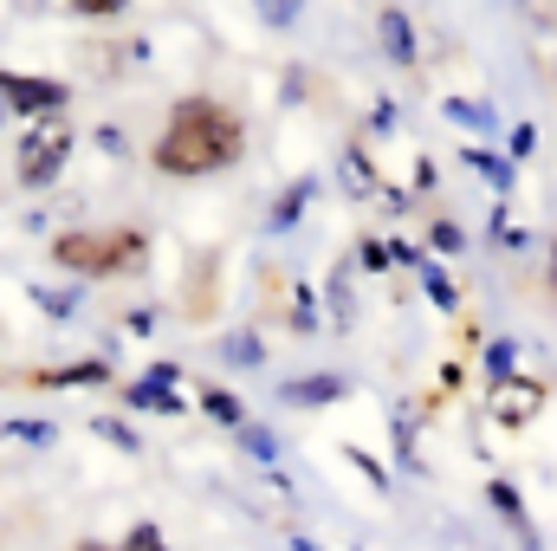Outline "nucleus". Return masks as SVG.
Masks as SVG:
<instances>
[{"instance_id": "7c9ffc66", "label": "nucleus", "mask_w": 557, "mask_h": 551, "mask_svg": "<svg viewBox=\"0 0 557 551\" xmlns=\"http://www.w3.org/2000/svg\"><path fill=\"white\" fill-rule=\"evenodd\" d=\"M65 551H111V546H104V539H72Z\"/></svg>"}, {"instance_id": "5701e85b", "label": "nucleus", "mask_w": 557, "mask_h": 551, "mask_svg": "<svg viewBox=\"0 0 557 551\" xmlns=\"http://www.w3.org/2000/svg\"><path fill=\"white\" fill-rule=\"evenodd\" d=\"M428 241H434V254H441V260H454V254H467V234H460L454 221H434V228H428Z\"/></svg>"}, {"instance_id": "c756f323", "label": "nucleus", "mask_w": 557, "mask_h": 551, "mask_svg": "<svg viewBox=\"0 0 557 551\" xmlns=\"http://www.w3.org/2000/svg\"><path fill=\"white\" fill-rule=\"evenodd\" d=\"M447 118H454V124H486V111H480V105H460V98L447 105Z\"/></svg>"}, {"instance_id": "6ab92c4d", "label": "nucleus", "mask_w": 557, "mask_h": 551, "mask_svg": "<svg viewBox=\"0 0 557 551\" xmlns=\"http://www.w3.org/2000/svg\"><path fill=\"white\" fill-rule=\"evenodd\" d=\"M344 461H350V467H357V474H363V480H370L376 493H389V467H383V461H376L370 448H357V441H350V448H344Z\"/></svg>"}, {"instance_id": "cd10ccee", "label": "nucleus", "mask_w": 557, "mask_h": 551, "mask_svg": "<svg viewBox=\"0 0 557 551\" xmlns=\"http://www.w3.org/2000/svg\"><path fill=\"white\" fill-rule=\"evenodd\" d=\"M532 143H539V131H532V124H519V131L506 137V162H519V156H532Z\"/></svg>"}, {"instance_id": "9b49d317", "label": "nucleus", "mask_w": 557, "mask_h": 551, "mask_svg": "<svg viewBox=\"0 0 557 551\" xmlns=\"http://www.w3.org/2000/svg\"><path fill=\"white\" fill-rule=\"evenodd\" d=\"M376 26H383V52H389L396 65H416L421 39H416V26H409V13H403V7H383V20H376Z\"/></svg>"}, {"instance_id": "0eeeda50", "label": "nucleus", "mask_w": 557, "mask_h": 551, "mask_svg": "<svg viewBox=\"0 0 557 551\" xmlns=\"http://www.w3.org/2000/svg\"><path fill=\"white\" fill-rule=\"evenodd\" d=\"M344 396H350V377H344V370H311V377H285V383H278V403H285V409H337V403H344Z\"/></svg>"}, {"instance_id": "412c9836", "label": "nucleus", "mask_w": 557, "mask_h": 551, "mask_svg": "<svg viewBox=\"0 0 557 551\" xmlns=\"http://www.w3.org/2000/svg\"><path fill=\"white\" fill-rule=\"evenodd\" d=\"M91 428H98V434H104L111 448H124V454H137V448H143V441H137V428H131V421H117V415H98Z\"/></svg>"}, {"instance_id": "c85d7f7f", "label": "nucleus", "mask_w": 557, "mask_h": 551, "mask_svg": "<svg viewBox=\"0 0 557 551\" xmlns=\"http://www.w3.org/2000/svg\"><path fill=\"white\" fill-rule=\"evenodd\" d=\"M357 260H363L370 273H383V267H389V247H383V241H363V247H357Z\"/></svg>"}, {"instance_id": "aec40b11", "label": "nucleus", "mask_w": 557, "mask_h": 551, "mask_svg": "<svg viewBox=\"0 0 557 551\" xmlns=\"http://www.w3.org/2000/svg\"><path fill=\"white\" fill-rule=\"evenodd\" d=\"M253 13H260V20H267L273 33H285V26H292V20L305 13V0H253Z\"/></svg>"}, {"instance_id": "bb28decb", "label": "nucleus", "mask_w": 557, "mask_h": 551, "mask_svg": "<svg viewBox=\"0 0 557 551\" xmlns=\"http://www.w3.org/2000/svg\"><path fill=\"white\" fill-rule=\"evenodd\" d=\"M318 325V311H311V285H298V298H292V331H311Z\"/></svg>"}, {"instance_id": "4be33fe9", "label": "nucleus", "mask_w": 557, "mask_h": 551, "mask_svg": "<svg viewBox=\"0 0 557 551\" xmlns=\"http://www.w3.org/2000/svg\"><path fill=\"white\" fill-rule=\"evenodd\" d=\"M421 279H428V298H434L441 311H460V292H454V279L441 273V267H421Z\"/></svg>"}, {"instance_id": "2f4dec72", "label": "nucleus", "mask_w": 557, "mask_h": 551, "mask_svg": "<svg viewBox=\"0 0 557 551\" xmlns=\"http://www.w3.org/2000/svg\"><path fill=\"white\" fill-rule=\"evenodd\" d=\"M552 292H557V247H552Z\"/></svg>"}, {"instance_id": "b1692460", "label": "nucleus", "mask_w": 557, "mask_h": 551, "mask_svg": "<svg viewBox=\"0 0 557 551\" xmlns=\"http://www.w3.org/2000/svg\"><path fill=\"white\" fill-rule=\"evenodd\" d=\"M33 305L52 311V318H72V311H78V292H46V285H33Z\"/></svg>"}, {"instance_id": "423d86ee", "label": "nucleus", "mask_w": 557, "mask_h": 551, "mask_svg": "<svg viewBox=\"0 0 557 551\" xmlns=\"http://www.w3.org/2000/svg\"><path fill=\"white\" fill-rule=\"evenodd\" d=\"M182 370L175 364H149L137 383H117V403L137 415H188V396H175Z\"/></svg>"}, {"instance_id": "6e6552de", "label": "nucleus", "mask_w": 557, "mask_h": 551, "mask_svg": "<svg viewBox=\"0 0 557 551\" xmlns=\"http://www.w3.org/2000/svg\"><path fill=\"white\" fill-rule=\"evenodd\" d=\"M214 311H221V254H201L188 260V279H182V318L208 325Z\"/></svg>"}, {"instance_id": "20e7f679", "label": "nucleus", "mask_w": 557, "mask_h": 551, "mask_svg": "<svg viewBox=\"0 0 557 551\" xmlns=\"http://www.w3.org/2000/svg\"><path fill=\"white\" fill-rule=\"evenodd\" d=\"M0 105H7L20 124L65 118V105H72V85H65V78H46V72H0Z\"/></svg>"}, {"instance_id": "393cba45", "label": "nucleus", "mask_w": 557, "mask_h": 551, "mask_svg": "<svg viewBox=\"0 0 557 551\" xmlns=\"http://www.w3.org/2000/svg\"><path fill=\"white\" fill-rule=\"evenodd\" d=\"M467 162H473V169H486V175H493L499 188H512V162H506V156H486V149H467Z\"/></svg>"}, {"instance_id": "a878e982", "label": "nucleus", "mask_w": 557, "mask_h": 551, "mask_svg": "<svg viewBox=\"0 0 557 551\" xmlns=\"http://www.w3.org/2000/svg\"><path fill=\"white\" fill-rule=\"evenodd\" d=\"M65 7H72V13H85V20H117L131 0H65Z\"/></svg>"}, {"instance_id": "a211bd4d", "label": "nucleus", "mask_w": 557, "mask_h": 551, "mask_svg": "<svg viewBox=\"0 0 557 551\" xmlns=\"http://www.w3.org/2000/svg\"><path fill=\"white\" fill-rule=\"evenodd\" d=\"M240 448H247L253 461H267V467L278 461V434L267 428V421H247V428H240Z\"/></svg>"}, {"instance_id": "dca6fc26", "label": "nucleus", "mask_w": 557, "mask_h": 551, "mask_svg": "<svg viewBox=\"0 0 557 551\" xmlns=\"http://www.w3.org/2000/svg\"><path fill=\"white\" fill-rule=\"evenodd\" d=\"M111 551H175V546H169V532H162L156 519H137V526H131V532H124Z\"/></svg>"}, {"instance_id": "2eb2a0df", "label": "nucleus", "mask_w": 557, "mask_h": 551, "mask_svg": "<svg viewBox=\"0 0 557 551\" xmlns=\"http://www.w3.org/2000/svg\"><path fill=\"white\" fill-rule=\"evenodd\" d=\"M0 434H7V441H26V448H52V441H59V428H52V421H33V415L0 421Z\"/></svg>"}, {"instance_id": "f3484780", "label": "nucleus", "mask_w": 557, "mask_h": 551, "mask_svg": "<svg viewBox=\"0 0 557 551\" xmlns=\"http://www.w3.org/2000/svg\"><path fill=\"white\" fill-rule=\"evenodd\" d=\"M305 208H311V182H292V188H285V195L273 201V228H292Z\"/></svg>"}, {"instance_id": "f03ea898", "label": "nucleus", "mask_w": 557, "mask_h": 551, "mask_svg": "<svg viewBox=\"0 0 557 551\" xmlns=\"http://www.w3.org/2000/svg\"><path fill=\"white\" fill-rule=\"evenodd\" d=\"M156 241L143 228H65L46 241V260L72 279H131L149 267Z\"/></svg>"}, {"instance_id": "f257e3e1", "label": "nucleus", "mask_w": 557, "mask_h": 551, "mask_svg": "<svg viewBox=\"0 0 557 551\" xmlns=\"http://www.w3.org/2000/svg\"><path fill=\"white\" fill-rule=\"evenodd\" d=\"M247 156V118L214 98V91H188L169 105L162 131L149 143V169L169 175V182H208V175H227L234 162Z\"/></svg>"}, {"instance_id": "7ed1b4c3", "label": "nucleus", "mask_w": 557, "mask_h": 551, "mask_svg": "<svg viewBox=\"0 0 557 551\" xmlns=\"http://www.w3.org/2000/svg\"><path fill=\"white\" fill-rule=\"evenodd\" d=\"M72 149H78V131H72L65 118H39V124H26V131H20V149H13V175H20V188L46 195V188L65 175Z\"/></svg>"}, {"instance_id": "4468645a", "label": "nucleus", "mask_w": 557, "mask_h": 551, "mask_svg": "<svg viewBox=\"0 0 557 551\" xmlns=\"http://www.w3.org/2000/svg\"><path fill=\"white\" fill-rule=\"evenodd\" d=\"M512 370H519V344H512V338H486V390L506 383Z\"/></svg>"}, {"instance_id": "ddd939ff", "label": "nucleus", "mask_w": 557, "mask_h": 551, "mask_svg": "<svg viewBox=\"0 0 557 551\" xmlns=\"http://www.w3.org/2000/svg\"><path fill=\"white\" fill-rule=\"evenodd\" d=\"M221 357H227L234 370H260V364H267V344H260L253 331H234V338L221 344Z\"/></svg>"}, {"instance_id": "9d476101", "label": "nucleus", "mask_w": 557, "mask_h": 551, "mask_svg": "<svg viewBox=\"0 0 557 551\" xmlns=\"http://www.w3.org/2000/svg\"><path fill=\"white\" fill-rule=\"evenodd\" d=\"M195 409L208 415V421H221V428H234V434L253 421V415H247V403H240L227 383H201V390H195Z\"/></svg>"}, {"instance_id": "f8f14e48", "label": "nucleus", "mask_w": 557, "mask_h": 551, "mask_svg": "<svg viewBox=\"0 0 557 551\" xmlns=\"http://www.w3.org/2000/svg\"><path fill=\"white\" fill-rule=\"evenodd\" d=\"M486 500H493V513H499L506 526H519L525 551H539V532H532V519H525V500H519V487H512V480H486Z\"/></svg>"}, {"instance_id": "473e14b6", "label": "nucleus", "mask_w": 557, "mask_h": 551, "mask_svg": "<svg viewBox=\"0 0 557 551\" xmlns=\"http://www.w3.org/2000/svg\"><path fill=\"white\" fill-rule=\"evenodd\" d=\"M350 551H363V546H350Z\"/></svg>"}, {"instance_id": "39448f33", "label": "nucleus", "mask_w": 557, "mask_h": 551, "mask_svg": "<svg viewBox=\"0 0 557 551\" xmlns=\"http://www.w3.org/2000/svg\"><path fill=\"white\" fill-rule=\"evenodd\" d=\"M552 403V390L539 383V377H525V370H512L506 383H493V396H486V409H493V428L499 434H525L539 415Z\"/></svg>"}, {"instance_id": "1a4fd4ad", "label": "nucleus", "mask_w": 557, "mask_h": 551, "mask_svg": "<svg viewBox=\"0 0 557 551\" xmlns=\"http://www.w3.org/2000/svg\"><path fill=\"white\" fill-rule=\"evenodd\" d=\"M20 383L26 390H104L111 383V364L104 357H78V364H52V370H26Z\"/></svg>"}]
</instances>
